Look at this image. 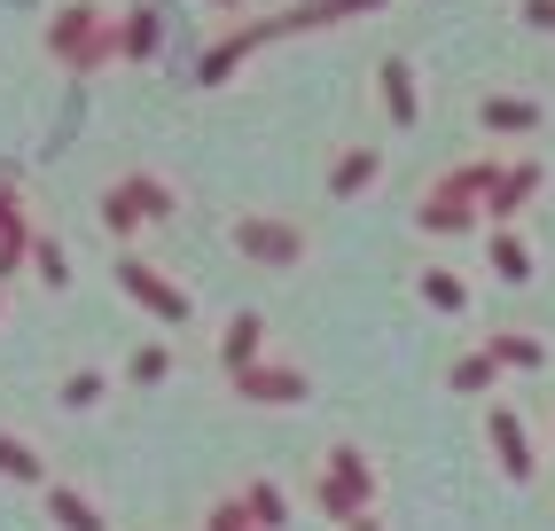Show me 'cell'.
Listing matches in <instances>:
<instances>
[{"label":"cell","mask_w":555,"mask_h":531,"mask_svg":"<svg viewBox=\"0 0 555 531\" xmlns=\"http://www.w3.org/2000/svg\"><path fill=\"white\" fill-rule=\"evenodd\" d=\"M243 391H250V399H274V406L306 399V384H298L289 367H243Z\"/></svg>","instance_id":"1"},{"label":"cell","mask_w":555,"mask_h":531,"mask_svg":"<svg viewBox=\"0 0 555 531\" xmlns=\"http://www.w3.org/2000/svg\"><path fill=\"white\" fill-rule=\"evenodd\" d=\"M493 445H501V469L508 477H532V445H525V430H516L508 414H493Z\"/></svg>","instance_id":"2"},{"label":"cell","mask_w":555,"mask_h":531,"mask_svg":"<svg viewBox=\"0 0 555 531\" xmlns=\"http://www.w3.org/2000/svg\"><path fill=\"white\" fill-rule=\"evenodd\" d=\"M48 508H55V523H63V531H102V516H94V501H79V492H63V484L48 492Z\"/></svg>","instance_id":"3"},{"label":"cell","mask_w":555,"mask_h":531,"mask_svg":"<svg viewBox=\"0 0 555 531\" xmlns=\"http://www.w3.org/2000/svg\"><path fill=\"white\" fill-rule=\"evenodd\" d=\"M0 477H24L31 484V477H40V453H31L24 438H0Z\"/></svg>","instance_id":"4"},{"label":"cell","mask_w":555,"mask_h":531,"mask_svg":"<svg viewBox=\"0 0 555 531\" xmlns=\"http://www.w3.org/2000/svg\"><path fill=\"white\" fill-rule=\"evenodd\" d=\"M243 508H250L258 531H274V523H282V492H274V484H250V501H243Z\"/></svg>","instance_id":"5"},{"label":"cell","mask_w":555,"mask_h":531,"mask_svg":"<svg viewBox=\"0 0 555 531\" xmlns=\"http://www.w3.org/2000/svg\"><path fill=\"white\" fill-rule=\"evenodd\" d=\"M63 399H70V406H94V399H102V375H70Z\"/></svg>","instance_id":"6"},{"label":"cell","mask_w":555,"mask_h":531,"mask_svg":"<svg viewBox=\"0 0 555 531\" xmlns=\"http://www.w3.org/2000/svg\"><path fill=\"white\" fill-rule=\"evenodd\" d=\"M532 24H547V31H555V0H532Z\"/></svg>","instance_id":"7"},{"label":"cell","mask_w":555,"mask_h":531,"mask_svg":"<svg viewBox=\"0 0 555 531\" xmlns=\"http://www.w3.org/2000/svg\"><path fill=\"white\" fill-rule=\"evenodd\" d=\"M360 531H376V523H360Z\"/></svg>","instance_id":"8"}]
</instances>
